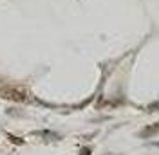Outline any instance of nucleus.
<instances>
[{
  "label": "nucleus",
  "mask_w": 159,
  "mask_h": 155,
  "mask_svg": "<svg viewBox=\"0 0 159 155\" xmlns=\"http://www.w3.org/2000/svg\"><path fill=\"white\" fill-rule=\"evenodd\" d=\"M2 94H4V97H9V99H15V101H24L25 99V96L16 92V90H2Z\"/></svg>",
  "instance_id": "nucleus-1"
},
{
  "label": "nucleus",
  "mask_w": 159,
  "mask_h": 155,
  "mask_svg": "<svg viewBox=\"0 0 159 155\" xmlns=\"http://www.w3.org/2000/svg\"><path fill=\"white\" fill-rule=\"evenodd\" d=\"M159 132V125H154V126H147L145 130H141V137H152L154 134Z\"/></svg>",
  "instance_id": "nucleus-2"
},
{
  "label": "nucleus",
  "mask_w": 159,
  "mask_h": 155,
  "mask_svg": "<svg viewBox=\"0 0 159 155\" xmlns=\"http://www.w3.org/2000/svg\"><path fill=\"white\" fill-rule=\"evenodd\" d=\"M81 155H90V150L89 148H83V150H81Z\"/></svg>",
  "instance_id": "nucleus-3"
}]
</instances>
